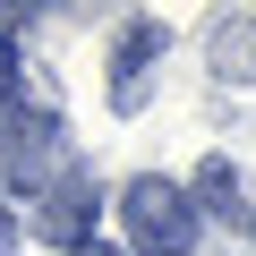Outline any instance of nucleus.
Masks as SVG:
<instances>
[{"label":"nucleus","mask_w":256,"mask_h":256,"mask_svg":"<svg viewBox=\"0 0 256 256\" xmlns=\"http://www.w3.org/2000/svg\"><path fill=\"white\" fill-rule=\"evenodd\" d=\"M120 222H128V239H137L146 256H188L196 248V205H188V188L180 180H128L120 188Z\"/></svg>","instance_id":"f257e3e1"},{"label":"nucleus","mask_w":256,"mask_h":256,"mask_svg":"<svg viewBox=\"0 0 256 256\" xmlns=\"http://www.w3.org/2000/svg\"><path fill=\"white\" fill-rule=\"evenodd\" d=\"M94 214H102V196H94V180L86 171H68V180H52V188H34L26 196V230L34 239H52V248H94Z\"/></svg>","instance_id":"f03ea898"},{"label":"nucleus","mask_w":256,"mask_h":256,"mask_svg":"<svg viewBox=\"0 0 256 256\" xmlns=\"http://www.w3.org/2000/svg\"><path fill=\"white\" fill-rule=\"evenodd\" d=\"M0 162H9V180H26V196L52 188V180H68L60 120L52 111H9V120H0Z\"/></svg>","instance_id":"7ed1b4c3"},{"label":"nucleus","mask_w":256,"mask_h":256,"mask_svg":"<svg viewBox=\"0 0 256 256\" xmlns=\"http://www.w3.org/2000/svg\"><path fill=\"white\" fill-rule=\"evenodd\" d=\"M154 52H162V26H154V18L120 26V52H111V102H120V111L146 102V68H154Z\"/></svg>","instance_id":"20e7f679"},{"label":"nucleus","mask_w":256,"mask_h":256,"mask_svg":"<svg viewBox=\"0 0 256 256\" xmlns=\"http://www.w3.org/2000/svg\"><path fill=\"white\" fill-rule=\"evenodd\" d=\"M196 196H205V214L239 222V214H248V180H239V162H230V154H205V162H196Z\"/></svg>","instance_id":"39448f33"},{"label":"nucleus","mask_w":256,"mask_h":256,"mask_svg":"<svg viewBox=\"0 0 256 256\" xmlns=\"http://www.w3.org/2000/svg\"><path fill=\"white\" fill-rule=\"evenodd\" d=\"M214 68L222 77H256V26L248 18H222L214 26Z\"/></svg>","instance_id":"423d86ee"},{"label":"nucleus","mask_w":256,"mask_h":256,"mask_svg":"<svg viewBox=\"0 0 256 256\" xmlns=\"http://www.w3.org/2000/svg\"><path fill=\"white\" fill-rule=\"evenodd\" d=\"M0 102H18V43L0 34Z\"/></svg>","instance_id":"0eeeda50"},{"label":"nucleus","mask_w":256,"mask_h":256,"mask_svg":"<svg viewBox=\"0 0 256 256\" xmlns=\"http://www.w3.org/2000/svg\"><path fill=\"white\" fill-rule=\"evenodd\" d=\"M9 239H18V214H9V205H0V256H9Z\"/></svg>","instance_id":"6e6552de"},{"label":"nucleus","mask_w":256,"mask_h":256,"mask_svg":"<svg viewBox=\"0 0 256 256\" xmlns=\"http://www.w3.org/2000/svg\"><path fill=\"white\" fill-rule=\"evenodd\" d=\"M77 256H120V248H77Z\"/></svg>","instance_id":"1a4fd4ad"}]
</instances>
